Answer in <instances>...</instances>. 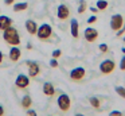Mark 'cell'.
<instances>
[{"instance_id":"1","label":"cell","mask_w":125,"mask_h":116,"mask_svg":"<svg viewBox=\"0 0 125 116\" xmlns=\"http://www.w3.org/2000/svg\"><path fill=\"white\" fill-rule=\"evenodd\" d=\"M3 38H4V40H6V43H8V45H11V46H19L20 45L19 31L12 26L3 31Z\"/></svg>"},{"instance_id":"2","label":"cell","mask_w":125,"mask_h":116,"mask_svg":"<svg viewBox=\"0 0 125 116\" xmlns=\"http://www.w3.org/2000/svg\"><path fill=\"white\" fill-rule=\"evenodd\" d=\"M51 35H52V28H51V26H50V24L43 23L42 26L38 27L36 37H38L41 40H49Z\"/></svg>"},{"instance_id":"3","label":"cell","mask_w":125,"mask_h":116,"mask_svg":"<svg viewBox=\"0 0 125 116\" xmlns=\"http://www.w3.org/2000/svg\"><path fill=\"white\" fill-rule=\"evenodd\" d=\"M57 103H58V107H59V109L62 111V112H67L71 107V100L66 93H61L59 96H58Z\"/></svg>"},{"instance_id":"4","label":"cell","mask_w":125,"mask_h":116,"mask_svg":"<svg viewBox=\"0 0 125 116\" xmlns=\"http://www.w3.org/2000/svg\"><path fill=\"white\" fill-rule=\"evenodd\" d=\"M114 69H116V64L113 59H105L100 64V72L102 74H110Z\"/></svg>"},{"instance_id":"5","label":"cell","mask_w":125,"mask_h":116,"mask_svg":"<svg viewBox=\"0 0 125 116\" xmlns=\"http://www.w3.org/2000/svg\"><path fill=\"white\" fill-rule=\"evenodd\" d=\"M122 26H124V18H122V15L116 13V15H113L110 18V28L113 30V31L120 30Z\"/></svg>"},{"instance_id":"6","label":"cell","mask_w":125,"mask_h":116,"mask_svg":"<svg viewBox=\"0 0 125 116\" xmlns=\"http://www.w3.org/2000/svg\"><path fill=\"white\" fill-rule=\"evenodd\" d=\"M85 74H86L85 69L82 66H78L70 72V78L73 81H75V82H79V81H82L85 78Z\"/></svg>"},{"instance_id":"7","label":"cell","mask_w":125,"mask_h":116,"mask_svg":"<svg viewBox=\"0 0 125 116\" xmlns=\"http://www.w3.org/2000/svg\"><path fill=\"white\" fill-rule=\"evenodd\" d=\"M27 65H28V77H30V78L38 77L39 73H41V66H39L38 62H35V61H28Z\"/></svg>"},{"instance_id":"8","label":"cell","mask_w":125,"mask_h":116,"mask_svg":"<svg viewBox=\"0 0 125 116\" xmlns=\"http://www.w3.org/2000/svg\"><path fill=\"white\" fill-rule=\"evenodd\" d=\"M30 85V77L26 74H19L15 80V86L19 89H26Z\"/></svg>"},{"instance_id":"9","label":"cell","mask_w":125,"mask_h":116,"mask_svg":"<svg viewBox=\"0 0 125 116\" xmlns=\"http://www.w3.org/2000/svg\"><path fill=\"white\" fill-rule=\"evenodd\" d=\"M83 37H85V39H86V42L93 43V42H95L97 38H98V31L95 28H93V27H87L83 32Z\"/></svg>"},{"instance_id":"10","label":"cell","mask_w":125,"mask_h":116,"mask_svg":"<svg viewBox=\"0 0 125 116\" xmlns=\"http://www.w3.org/2000/svg\"><path fill=\"white\" fill-rule=\"evenodd\" d=\"M57 16L58 19L61 20H66V19L70 16V10L66 4H59L58 5V10H57Z\"/></svg>"},{"instance_id":"11","label":"cell","mask_w":125,"mask_h":116,"mask_svg":"<svg viewBox=\"0 0 125 116\" xmlns=\"http://www.w3.org/2000/svg\"><path fill=\"white\" fill-rule=\"evenodd\" d=\"M20 55H22V51H20L19 47H14V46H12V47L10 49L8 57H10V59H11L12 62H18L19 58H20Z\"/></svg>"},{"instance_id":"12","label":"cell","mask_w":125,"mask_h":116,"mask_svg":"<svg viewBox=\"0 0 125 116\" xmlns=\"http://www.w3.org/2000/svg\"><path fill=\"white\" fill-rule=\"evenodd\" d=\"M11 26H12V19L11 18L4 16V15L0 16V31H4V30H7Z\"/></svg>"},{"instance_id":"13","label":"cell","mask_w":125,"mask_h":116,"mask_svg":"<svg viewBox=\"0 0 125 116\" xmlns=\"http://www.w3.org/2000/svg\"><path fill=\"white\" fill-rule=\"evenodd\" d=\"M70 31H71V35L73 38H78L79 37V24H78V20L77 19H71L70 22Z\"/></svg>"},{"instance_id":"14","label":"cell","mask_w":125,"mask_h":116,"mask_svg":"<svg viewBox=\"0 0 125 116\" xmlns=\"http://www.w3.org/2000/svg\"><path fill=\"white\" fill-rule=\"evenodd\" d=\"M26 28H27L28 34L31 35H36V31H38V24H36V22L34 20H27L26 22Z\"/></svg>"},{"instance_id":"15","label":"cell","mask_w":125,"mask_h":116,"mask_svg":"<svg viewBox=\"0 0 125 116\" xmlns=\"http://www.w3.org/2000/svg\"><path fill=\"white\" fill-rule=\"evenodd\" d=\"M43 93L46 94V96H49V97L54 96V94H55V88H54V85H52L51 82H44V84H43Z\"/></svg>"},{"instance_id":"16","label":"cell","mask_w":125,"mask_h":116,"mask_svg":"<svg viewBox=\"0 0 125 116\" xmlns=\"http://www.w3.org/2000/svg\"><path fill=\"white\" fill-rule=\"evenodd\" d=\"M89 103H90V105H92L94 109H100V108H101V101H100V99L95 97V96L89 97Z\"/></svg>"},{"instance_id":"17","label":"cell","mask_w":125,"mask_h":116,"mask_svg":"<svg viewBox=\"0 0 125 116\" xmlns=\"http://www.w3.org/2000/svg\"><path fill=\"white\" fill-rule=\"evenodd\" d=\"M31 104H32V100H31V96L26 94V96L22 99V107L24 108V109H28V108L31 107Z\"/></svg>"},{"instance_id":"18","label":"cell","mask_w":125,"mask_h":116,"mask_svg":"<svg viewBox=\"0 0 125 116\" xmlns=\"http://www.w3.org/2000/svg\"><path fill=\"white\" fill-rule=\"evenodd\" d=\"M28 8V4L27 3H14V11L15 12H20V11H24Z\"/></svg>"},{"instance_id":"19","label":"cell","mask_w":125,"mask_h":116,"mask_svg":"<svg viewBox=\"0 0 125 116\" xmlns=\"http://www.w3.org/2000/svg\"><path fill=\"white\" fill-rule=\"evenodd\" d=\"M95 7L98 8V11H105L106 8H108V1H106V0H98Z\"/></svg>"},{"instance_id":"20","label":"cell","mask_w":125,"mask_h":116,"mask_svg":"<svg viewBox=\"0 0 125 116\" xmlns=\"http://www.w3.org/2000/svg\"><path fill=\"white\" fill-rule=\"evenodd\" d=\"M86 1L85 0H79V7H78V13H83L86 11Z\"/></svg>"},{"instance_id":"21","label":"cell","mask_w":125,"mask_h":116,"mask_svg":"<svg viewBox=\"0 0 125 116\" xmlns=\"http://www.w3.org/2000/svg\"><path fill=\"white\" fill-rule=\"evenodd\" d=\"M114 90H116L117 94H120L121 97H124V99H125V88H124V86H116Z\"/></svg>"},{"instance_id":"22","label":"cell","mask_w":125,"mask_h":116,"mask_svg":"<svg viewBox=\"0 0 125 116\" xmlns=\"http://www.w3.org/2000/svg\"><path fill=\"white\" fill-rule=\"evenodd\" d=\"M98 47H100V51H102V53H108L109 51V46L106 45V43H101Z\"/></svg>"},{"instance_id":"23","label":"cell","mask_w":125,"mask_h":116,"mask_svg":"<svg viewBox=\"0 0 125 116\" xmlns=\"http://www.w3.org/2000/svg\"><path fill=\"white\" fill-rule=\"evenodd\" d=\"M116 34H117V37H121V35H124V34H125V24H124V26H122L120 30H117Z\"/></svg>"},{"instance_id":"24","label":"cell","mask_w":125,"mask_h":116,"mask_svg":"<svg viewBox=\"0 0 125 116\" xmlns=\"http://www.w3.org/2000/svg\"><path fill=\"white\" fill-rule=\"evenodd\" d=\"M61 54H62V51H61V50H58V49H57V50H54V51H52V58H59V57H61Z\"/></svg>"},{"instance_id":"25","label":"cell","mask_w":125,"mask_h":116,"mask_svg":"<svg viewBox=\"0 0 125 116\" xmlns=\"http://www.w3.org/2000/svg\"><path fill=\"white\" fill-rule=\"evenodd\" d=\"M120 70H122V72L125 70V55L121 58V62H120Z\"/></svg>"},{"instance_id":"26","label":"cell","mask_w":125,"mask_h":116,"mask_svg":"<svg viewBox=\"0 0 125 116\" xmlns=\"http://www.w3.org/2000/svg\"><path fill=\"white\" fill-rule=\"evenodd\" d=\"M95 22H97V16H95V15L90 16V18L87 19V23H89V24H93V23H95Z\"/></svg>"},{"instance_id":"27","label":"cell","mask_w":125,"mask_h":116,"mask_svg":"<svg viewBox=\"0 0 125 116\" xmlns=\"http://www.w3.org/2000/svg\"><path fill=\"white\" fill-rule=\"evenodd\" d=\"M50 66H51V67H58V61H57V58H52L51 61H50Z\"/></svg>"},{"instance_id":"28","label":"cell","mask_w":125,"mask_h":116,"mask_svg":"<svg viewBox=\"0 0 125 116\" xmlns=\"http://www.w3.org/2000/svg\"><path fill=\"white\" fill-rule=\"evenodd\" d=\"M109 116H122V112H120V111H112V112H109Z\"/></svg>"},{"instance_id":"29","label":"cell","mask_w":125,"mask_h":116,"mask_svg":"<svg viewBox=\"0 0 125 116\" xmlns=\"http://www.w3.org/2000/svg\"><path fill=\"white\" fill-rule=\"evenodd\" d=\"M27 113H28V116H38V115H36V112H35V111H32V109H28Z\"/></svg>"},{"instance_id":"30","label":"cell","mask_w":125,"mask_h":116,"mask_svg":"<svg viewBox=\"0 0 125 116\" xmlns=\"http://www.w3.org/2000/svg\"><path fill=\"white\" fill-rule=\"evenodd\" d=\"M4 3H6V5H11L15 3V0H4Z\"/></svg>"},{"instance_id":"31","label":"cell","mask_w":125,"mask_h":116,"mask_svg":"<svg viewBox=\"0 0 125 116\" xmlns=\"http://www.w3.org/2000/svg\"><path fill=\"white\" fill-rule=\"evenodd\" d=\"M4 112H6V111H4V108L0 105V116H4Z\"/></svg>"},{"instance_id":"32","label":"cell","mask_w":125,"mask_h":116,"mask_svg":"<svg viewBox=\"0 0 125 116\" xmlns=\"http://www.w3.org/2000/svg\"><path fill=\"white\" fill-rule=\"evenodd\" d=\"M90 11H92L93 13H95V12L98 11V8H97V7H92V8H90Z\"/></svg>"},{"instance_id":"33","label":"cell","mask_w":125,"mask_h":116,"mask_svg":"<svg viewBox=\"0 0 125 116\" xmlns=\"http://www.w3.org/2000/svg\"><path fill=\"white\" fill-rule=\"evenodd\" d=\"M3 58H4V54L0 51V65H1V62H3Z\"/></svg>"},{"instance_id":"34","label":"cell","mask_w":125,"mask_h":116,"mask_svg":"<svg viewBox=\"0 0 125 116\" xmlns=\"http://www.w3.org/2000/svg\"><path fill=\"white\" fill-rule=\"evenodd\" d=\"M27 49H28V50H31V49H32V45H31V43H30V42H28V43H27Z\"/></svg>"},{"instance_id":"35","label":"cell","mask_w":125,"mask_h":116,"mask_svg":"<svg viewBox=\"0 0 125 116\" xmlns=\"http://www.w3.org/2000/svg\"><path fill=\"white\" fill-rule=\"evenodd\" d=\"M75 116H85V115H82V113H75Z\"/></svg>"},{"instance_id":"36","label":"cell","mask_w":125,"mask_h":116,"mask_svg":"<svg viewBox=\"0 0 125 116\" xmlns=\"http://www.w3.org/2000/svg\"><path fill=\"white\" fill-rule=\"evenodd\" d=\"M121 50H122V53H124V54H125V47H122V49H121Z\"/></svg>"},{"instance_id":"37","label":"cell","mask_w":125,"mask_h":116,"mask_svg":"<svg viewBox=\"0 0 125 116\" xmlns=\"http://www.w3.org/2000/svg\"><path fill=\"white\" fill-rule=\"evenodd\" d=\"M122 40H124V43H125V37H124V38H122Z\"/></svg>"}]
</instances>
